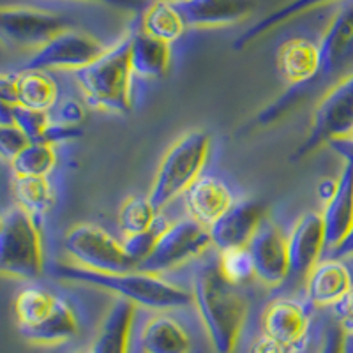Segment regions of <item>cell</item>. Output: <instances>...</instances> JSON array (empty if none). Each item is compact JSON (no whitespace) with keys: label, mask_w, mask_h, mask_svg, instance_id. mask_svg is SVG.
Instances as JSON below:
<instances>
[{"label":"cell","mask_w":353,"mask_h":353,"mask_svg":"<svg viewBox=\"0 0 353 353\" xmlns=\"http://www.w3.org/2000/svg\"><path fill=\"white\" fill-rule=\"evenodd\" d=\"M77 2H94V4L108 6V8L121 9V11L128 12L143 11L145 6L149 4L147 0H77Z\"/></svg>","instance_id":"38"},{"label":"cell","mask_w":353,"mask_h":353,"mask_svg":"<svg viewBox=\"0 0 353 353\" xmlns=\"http://www.w3.org/2000/svg\"><path fill=\"white\" fill-rule=\"evenodd\" d=\"M50 115L55 124L78 128L85 119V108L77 101H59L55 108L50 112Z\"/></svg>","instance_id":"34"},{"label":"cell","mask_w":353,"mask_h":353,"mask_svg":"<svg viewBox=\"0 0 353 353\" xmlns=\"http://www.w3.org/2000/svg\"><path fill=\"white\" fill-rule=\"evenodd\" d=\"M249 253L253 258L254 279L267 288H279L292 276L288 235L276 223L265 221L249 244Z\"/></svg>","instance_id":"13"},{"label":"cell","mask_w":353,"mask_h":353,"mask_svg":"<svg viewBox=\"0 0 353 353\" xmlns=\"http://www.w3.org/2000/svg\"><path fill=\"white\" fill-rule=\"evenodd\" d=\"M334 309V321L339 329L346 334V337H353V286L346 297L343 299Z\"/></svg>","instance_id":"36"},{"label":"cell","mask_w":353,"mask_h":353,"mask_svg":"<svg viewBox=\"0 0 353 353\" xmlns=\"http://www.w3.org/2000/svg\"><path fill=\"white\" fill-rule=\"evenodd\" d=\"M12 194L18 209L39 221L57 203V191L50 176H12Z\"/></svg>","instance_id":"27"},{"label":"cell","mask_w":353,"mask_h":353,"mask_svg":"<svg viewBox=\"0 0 353 353\" xmlns=\"http://www.w3.org/2000/svg\"><path fill=\"white\" fill-rule=\"evenodd\" d=\"M346 341H348L346 334L339 329L336 321H332L321 334L316 353H346Z\"/></svg>","instance_id":"35"},{"label":"cell","mask_w":353,"mask_h":353,"mask_svg":"<svg viewBox=\"0 0 353 353\" xmlns=\"http://www.w3.org/2000/svg\"><path fill=\"white\" fill-rule=\"evenodd\" d=\"M9 165L12 176H50L59 165L57 145L48 141H28Z\"/></svg>","instance_id":"28"},{"label":"cell","mask_w":353,"mask_h":353,"mask_svg":"<svg viewBox=\"0 0 353 353\" xmlns=\"http://www.w3.org/2000/svg\"><path fill=\"white\" fill-rule=\"evenodd\" d=\"M321 217L325 223L327 249L332 251L353 228V159L345 161L327 196Z\"/></svg>","instance_id":"21"},{"label":"cell","mask_w":353,"mask_h":353,"mask_svg":"<svg viewBox=\"0 0 353 353\" xmlns=\"http://www.w3.org/2000/svg\"><path fill=\"white\" fill-rule=\"evenodd\" d=\"M305 281V299L313 307H336L353 286V274L346 260L321 258Z\"/></svg>","instance_id":"18"},{"label":"cell","mask_w":353,"mask_h":353,"mask_svg":"<svg viewBox=\"0 0 353 353\" xmlns=\"http://www.w3.org/2000/svg\"><path fill=\"white\" fill-rule=\"evenodd\" d=\"M14 125L25 134L28 141H44L46 131L52 125V115L48 112H37L17 106Z\"/></svg>","instance_id":"31"},{"label":"cell","mask_w":353,"mask_h":353,"mask_svg":"<svg viewBox=\"0 0 353 353\" xmlns=\"http://www.w3.org/2000/svg\"><path fill=\"white\" fill-rule=\"evenodd\" d=\"M330 256L341 258V260H346V258H353V228L350 230V233L343 239L336 248L330 251Z\"/></svg>","instance_id":"40"},{"label":"cell","mask_w":353,"mask_h":353,"mask_svg":"<svg viewBox=\"0 0 353 353\" xmlns=\"http://www.w3.org/2000/svg\"><path fill=\"white\" fill-rule=\"evenodd\" d=\"M18 106L37 112H52L59 103V83L52 72L21 69L17 72Z\"/></svg>","instance_id":"25"},{"label":"cell","mask_w":353,"mask_h":353,"mask_svg":"<svg viewBox=\"0 0 353 353\" xmlns=\"http://www.w3.org/2000/svg\"><path fill=\"white\" fill-rule=\"evenodd\" d=\"M210 245L212 239L209 228L191 217H182L161 230L154 249L141 261L138 270L163 276L200 258Z\"/></svg>","instance_id":"9"},{"label":"cell","mask_w":353,"mask_h":353,"mask_svg":"<svg viewBox=\"0 0 353 353\" xmlns=\"http://www.w3.org/2000/svg\"><path fill=\"white\" fill-rule=\"evenodd\" d=\"M191 293L214 352H237L249 318V299L241 286L226 281L212 261L201 265L194 274Z\"/></svg>","instance_id":"1"},{"label":"cell","mask_w":353,"mask_h":353,"mask_svg":"<svg viewBox=\"0 0 353 353\" xmlns=\"http://www.w3.org/2000/svg\"><path fill=\"white\" fill-rule=\"evenodd\" d=\"M62 249L72 265L92 272L137 270L124 242L96 223H77L62 237Z\"/></svg>","instance_id":"8"},{"label":"cell","mask_w":353,"mask_h":353,"mask_svg":"<svg viewBox=\"0 0 353 353\" xmlns=\"http://www.w3.org/2000/svg\"><path fill=\"white\" fill-rule=\"evenodd\" d=\"M138 307L117 299L101 321L88 353H132Z\"/></svg>","instance_id":"20"},{"label":"cell","mask_w":353,"mask_h":353,"mask_svg":"<svg viewBox=\"0 0 353 353\" xmlns=\"http://www.w3.org/2000/svg\"><path fill=\"white\" fill-rule=\"evenodd\" d=\"M261 336L301 353L311 336V313L297 299L279 297L265 305L260 318Z\"/></svg>","instance_id":"12"},{"label":"cell","mask_w":353,"mask_h":353,"mask_svg":"<svg viewBox=\"0 0 353 353\" xmlns=\"http://www.w3.org/2000/svg\"><path fill=\"white\" fill-rule=\"evenodd\" d=\"M140 353H193L194 339L188 327L170 311H154L134 332Z\"/></svg>","instance_id":"15"},{"label":"cell","mask_w":353,"mask_h":353,"mask_svg":"<svg viewBox=\"0 0 353 353\" xmlns=\"http://www.w3.org/2000/svg\"><path fill=\"white\" fill-rule=\"evenodd\" d=\"M353 137V69L337 78L318 99L307 137L293 159H301L321 145L341 143Z\"/></svg>","instance_id":"7"},{"label":"cell","mask_w":353,"mask_h":353,"mask_svg":"<svg viewBox=\"0 0 353 353\" xmlns=\"http://www.w3.org/2000/svg\"><path fill=\"white\" fill-rule=\"evenodd\" d=\"M172 64V44L154 39L141 30L131 34V68L134 77L143 80H161L168 77Z\"/></svg>","instance_id":"23"},{"label":"cell","mask_w":353,"mask_h":353,"mask_svg":"<svg viewBox=\"0 0 353 353\" xmlns=\"http://www.w3.org/2000/svg\"><path fill=\"white\" fill-rule=\"evenodd\" d=\"M337 2H345V0H290L285 6L277 8L276 11L269 12L267 17L258 20L253 27H249L245 32H242L237 39L233 41V48L235 50H245L251 44L256 43L258 39L265 37L276 28L283 27V25L290 23V21L297 20V18L304 17L307 12L314 11V9L325 8V6L337 4Z\"/></svg>","instance_id":"24"},{"label":"cell","mask_w":353,"mask_h":353,"mask_svg":"<svg viewBox=\"0 0 353 353\" xmlns=\"http://www.w3.org/2000/svg\"><path fill=\"white\" fill-rule=\"evenodd\" d=\"M249 353H297L293 352V350L286 348V346L279 345V343L272 341V339H269V337L265 336H258L256 341L253 343V346H251V350H249Z\"/></svg>","instance_id":"39"},{"label":"cell","mask_w":353,"mask_h":353,"mask_svg":"<svg viewBox=\"0 0 353 353\" xmlns=\"http://www.w3.org/2000/svg\"><path fill=\"white\" fill-rule=\"evenodd\" d=\"M28 140L17 125H0V159L11 163Z\"/></svg>","instance_id":"33"},{"label":"cell","mask_w":353,"mask_h":353,"mask_svg":"<svg viewBox=\"0 0 353 353\" xmlns=\"http://www.w3.org/2000/svg\"><path fill=\"white\" fill-rule=\"evenodd\" d=\"M267 209L258 200L235 201L232 209L209 228L212 245L217 251L233 248H249L263 226Z\"/></svg>","instance_id":"14"},{"label":"cell","mask_w":353,"mask_h":353,"mask_svg":"<svg viewBox=\"0 0 353 353\" xmlns=\"http://www.w3.org/2000/svg\"><path fill=\"white\" fill-rule=\"evenodd\" d=\"M74 81L85 103L110 115H128L132 110L131 34L108 46L96 62L74 72Z\"/></svg>","instance_id":"3"},{"label":"cell","mask_w":353,"mask_h":353,"mask_svg":"<svg viewBox=\"0 0 353 353\" xmlns=\"http://www.w3.org/2000/svg\"><path fill=\"white\" fill-rule=\"evenodd\" d=\"M188 28H225L248 20L258 0H173Z\"/></svg>","instance_id":"17"},{"label":"cell","mask_w":353,"mask_h":353,"mask_svg":"<svg viewBox=\"0 0 353 353\" xmlns=\"http://www.w3.org/2000/svg\"><path fill=\"white\" fill-rule=\"evenodd\" d=\"M77 353H88V350H81V352H77Z\"/></svg>","instance_id":"43"},{"label":"cell","mask_w":353,"mask_h":353,"mask_svg":"<svg viewBox=\"0 0 353 353\" xmlns=\"http://www.w3.org/2000/svg\"><path fill=\"white\" fill-rule=\"evenodd\" d=\"M140 30L154 39L173 44L188 32V25L173 0H152L141 11Z\"/></svg>","instance_id":"26"},{"label":"cell","mask_w":353,"mask_h":353,"mask_svg":"<svg viewBox=\"0 0 353 353\" xmlns=\"http://www.w3.org/2000/svg\"><path fill=\"white\" fill-rule=\"evenodd\" d=\"M216 265L223 277L232 285L242 286L251 277H254V265L249 248H233L219 251Z\"/></svg>","instance_id":"30"},{"label":"cell","mask_w":353,"mask_h":353,"mask_svg":"<svg viewBox=\"0 0 353 353\" xmlns=\"http://www.w3.org/2000/svg\"><path fill=\"white\" fill-rule=\"evenodd\" d=\"M53 274L62 281L105 290L117 295V299L152 311H173L193 304L191 290L168 281L159 274L138 269L128 272H92L72 263H61L57 265Z\"/></svg>","instance_id":"2"},{"label":"cell","mask_w":353,"mask_h":353,"mask_svg":"<svg viewBox=\"0 0 353 353\" xmlns=\"http://www.w3.org/2000/svg\"><path fill=\"white\" fill-rule=\"evenodd\" d=\"M327 249V232L321 212H305L288 233V253L292 274L307 277L323 258Z\"/></svg>","instance_id":"16"},{"label":"cell","mask_w":353,"mask_h":353,"mask_svg":"<svg viewBox=\"0 0 353 353\" xmlns=\"http://www.w3.org/2000/svg\"><path fill=\"white\" fill-rule=\"evenodd\" d=\"M14 110L17 106L0 99V125H14Z\"/></svg>","instance_id":"41"},{"label":"cell","mask_w":353,"mask_h":353,"mask_svg":"<svg viewBox=\"0 0 353 353\" xmlns=\"http://www.w3.org/2000/svg\"><path fill=\"white\" fill-rule=\"evenodd\" d=\"M346 353H353V337H348L346 341Z\"/></svg>","instance_id":"42"},{"label":"cell","mask_w":353,"mask_h":353,"mask_svg":"<svg viewBox=\"0 0 353 353\" xmlns=\"http://www.w3.org/2000/svg\"><path fill=\"white\" fill-rule=\"evenodd\" d=\"M117 223H119V228H121L124 239L140 235V233L149 232L159 225V210L154 207L149 196L132 194L122 201L119 214H117Z\"/></svg>","instance_id":"29"},{"label":"cell","mask_w":353,"mask_h":353,"mask_svg":"<svg viewBox=\"0 0 353 353\" xmlns=\"http://www.w3.org/2000/svg\"><path fill=\"white\" fill-rule=\"evenodd\" d=\"M277 71L293 90H304L320 77V43L305 37H292L277 50Z\"/></svg>","instance_id":"19"},{"label":"cell","mask_w":353,"mask_h":353,"mask_svg":"<svg viewBox=\"0 0 353 353\" xmlns=\"http://www.w3.org/2000/svg\"><path fill=\"white\" fill-rule=\"evenodd\" d=\"M46 253L41 221L17 205L0 216V276L36 281L44 274Z\"/></svg>","instance_id":"6"},{"label":"cell","mask_w":353,"mask_h":353,"mask_svg":"<svg viewBox=\"0 0 353 353\" xmlns=\"http://www.w3.org/2000/svg\"><path fill=\"white\" fill-rule=\"evenodd\" d=\"M182 198L188 217L207 228L225 216L235 203L232 189L226 185V182L212 175H201Z\"/></svg>","instance_id":"22"},{"label":"cell","mask_w":353,"mask_h":353,"mask_svg":"<svg viewBox=\"0 0 353 353\" xmlns=\"http://www.w3.org/2000/svg\"><path fill=\"white\" fill-rule=\"evenodd\" d=\"M106 50L108 46L99 37L69 27L30 53L23 69L74 74L96 62Z\"/></svg>","instance_id":"10"},{"label":"cell","mask_w":353,"mask_h":353,"mask_svg":"<svg viewBox=\"0 0 353 353\" xmlns=\"http://www.w3.org/2000/svg\"><path fill=\"white\" fill-rule=\"evenodd\" d=\"M0 99L18 106L17 72H0Z\"/></svg>","instance_id":"37"},{"label":"cell","mask_w":353,"mask_h":353,"mask_svg":"<svg viewBox=\"0 0 353 353\" xmlns=\"http://www.w3.org/2000/svg\"><path fill=\"white\" fill-rule=\"evenodd\" d=\"M212 154V137L205 129H191L168 147L154 175L149 200L157 210L168 207L203 175Z\"/></svg>","instance_id":"5"},{"label":"cell","mask_w":353,"mask_h":353,"mask_svg":"<svg viewBox=\"0 0 353 353\" xmlns=\"http://www.w3.org/2000/svg\"><path fill=\"white\" fill-rule=\"evenodd\" d=\"M14 318L30 345L61 346L77 339L81 320L74 305L43 286H27L14 299Z\"/></svg>","instance_id":"4"},{"label":"cell","mask_w":353,"mask_h":353,"mask_svg":"<svg viewBox=\"0 0 353 353\" xmlns=\"http://www.w3.org/2000/svg\"><path fill=\"white\" fill-rule=\"evenodd\" d=\"M61 12L30 6H0V44L34 53L69 28Z\"/></svg>","instance_id":"11"},{"label":"cell","mask_w":353,"mask_h":353,"mask_svg":"<svg viewBox=\"0 0 353 353\" xmlns=\"http://www.w3.org/2000/svg\"><path fill=\"white\" fill-rule=\"evenodd\" d=\"M165 228V225L159 221V225L156 228L149 230V232L140 233V235H132V237H125L124 241V248L128 251V254L131 256V260L137 263V269L140 267L141 261L145 258L149 256L150 251L154 249V244H156L157 237H159L161 230Z\"/></svg>","instance_id":"32"}]
</instances>
